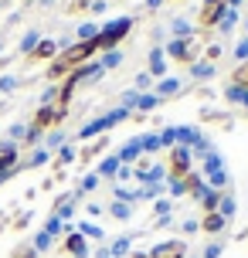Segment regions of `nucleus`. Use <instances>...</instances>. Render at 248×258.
<instances>
[{"label": "nucleus", "mask_w": 248, "mask_h": 258, "mask_svg": "<svg viewBox=\"0 0 248 258\" xmlns=\"http://www.w3.org/2000/svg\"><path fill=\"white\" fill-rule=\"evenodd\" d=\"M221 54H224V48H221V44H208V48H204V54H201V61L218 64V58H221Z\"/></svg>", "instance_id": "obj_38"}, {"label": "nucleus", "mask_w": 248, "mask_h": 258, "mask_svg": "<svg viewBox=\"0 0 248 258\" xmlns=\"http://www.w3.org/2000/svg\"><path fill=\"white\" fill-rule=\"evenodd\" d=\"M4 7H7V0H0V14H4Z\"/></svg>", "instance_id": "obj_54"}, {"label": "nucleus", "mask_w": 248, "mask_h": 258, "mask_svg": "<svg viewBox=\"0 0 248 258\" xmlns=\"http://www.w3.org/2000/svg\"><path fill=\"white\" fill-rule=\"evenodd\" d=\"M245 38H248V17H245Z\"/></svg>", "instance_id": "obj_55"}, {"label": "nucleus", "mask_w": 248, "mask_h": 258, "mask_svg": "<svg viewBox=\"0 0 248 258\" xmlns=\"http://www.w3.org/2000/svg\"><path fill=\"white\" fill-rule=\"evenodd\" d=\"M75 160H79V150H75L72 143H65V146L54 153V167L61 170V167H68V163H75Z\"/></svg>", "instance_id": "obj_22"}, {"label": "nucleus", "mask_w": 248, "mask_h": 258, "mask_svg": "<svg viewBox=\"0 0 248 258\" xmlns=\"http://www.w3.org/2000/svg\"><path fill=\"white\" fill-rule=\"evenodd\" d=\"M65 14H89V0H68Z\"/></svg>", "instance_id": "obj_42"}, {"label": "nucleus", "mask_w": 248, "mask_h": 258, "mask_svg": "<svg viewBox=\"0 0 248 258\" xmlns=\"http://www.w3.org/2000/svg\"><path fill=\"white\" fill-rule=\"evenodd\" d=\"M75 231H79L85 241H102V238H105L102 228H99V224H89V221H79V228H75Z\"/></svg>", "instance_id": "obj_23"}, {"label": "nucleus", "mask_w": 248, "mask_h": 258, "mask_svg": "<svg viewBox=\"0 0 248 258\" xmlns=\"http://www.w3.org/2000/svg\"><path fill=\"white\" fill-rule=\"evenodd\" d=\"M136 143H140L143 156H146V153H157V150H163V146H160V133H143V136H136Z\"/></svg>", "instance_id": "obj_24"}, {"label": "nucleus", "mask_w": 248, "mask_h": 258, "mask_svg": "<svg viewBox=\"0 0 248 258\" xmlns=\"http://www.w3.org/2000/svg\"><path fill=\"white\" fill-rule=\"evenodd\" d=\"M38 41H41V31L38 27H31V31H24V38H21V44H17V54H31L34 48H38Z\"/></svg>", "instance_id": "obj_19"}, {"label": "nucleus", "mask_w": 248, "mask_h": 258, "mask_svg": "<svg viewBox=\"0 0 248 258\" xmlns=\"http://www.w3.org/2000/svg\"><path fill=\"white\" fill-rule=\"evenodd\" d=\"M238 24V11H231V7H224V14H221V21H218V31L221 34H231V27Z\"/></svg>", "instance_id": "obj_29"}, {"label": "nucleus", "mask_w": 248, "mask_h": 258, "mask_svg": "<svg viewBox=\"0 0 248 258\" xmlns=\"http://www.w3.org/2000/svg\"><path fill=\"white\" fill-rule=\"evenodd\" d=\"M105 150H109V136H99V140L85 143V146L79 150V163H85V167H89V163H95V160H99Z\"/></svg>", "instance_id": "obj_11"}, {"label": "nucleus", "mask_w": 248, "mask_h": 258, "mask_svg": "<svg viewBox=\"0 0 248 258\" xmlns=\"http://www.w3.org/2000/svg\"><path fill=\"white\" fill-rule=\"evenodd\" d=\"M221 197H224V190H211V187H204V194H201V211H204V214L218 211V207H221Z\"/></svg>", "instance_id": "obj_17"}, {"label": "nucleus", "mask_w": 248, "mask_h": 258, "mask_svg": "<svg viewBox=\"0 0 248 258\" xmlns=\"http://www.w3.org/2000/svg\"><path fill=\"white\" fill-rule=\"evenodd\" d=\"M191 34H194V24L187 17H173L170 21V38H191Z\"/></svg>", "instance_id": "obj_20"}, {"label": "nucleus", "mask_w": 248, "mask_h": 258, "mask_svg": "<svg viewBox=\"0 0 248 258\" xmlns=\"http://www.w3.org/2000/svg\"><path fill=\"white\" fill-rule=\"evenodd\" d=\"M231 85H238V89H248V61L235 64V72H231Z\"/></svg>", "instance_id": "obj_34"}, {"label": "nucleus", "mask_w": 248, "mask_h": 258, "mask_svg": "<svg viewBox=\"0 0 248 258\" xmlns=\"http://www.w3.org/2000/svg\"><path fill=\"white\" fill-rule=\"evenodd\" d=\"M218 75V64H211V61H194L191 64V78L194 82H208V78Z\"/></svg>", "instance_id": "obj_18"}, {"label": "nucleus", "mask_w": 248, "mask_h": 258, "mask_svg": "<svg viewBox=\"0 0 248 258\" xmlns=\"http://www.w3.org/2000/svg\"><path fill=\"white\" fill-rule=\"evenodd\" d=\"M194 231H201V224H197L194 218H187L183 221V234H194Z\"/></svg>", "instance_id": "obj_47"}, {"label": "nucleus", "mask_w": 248, "mask_h": 258, "mask_svg": "<svg viewBox=\"0 0 248 258\" xmlns=\"http://www.w3.org/2000/svg\"><path fill=\"white\" fill-rule=\"evenodd\" d=\"M133 24H136V21H133L130 14H122V17H112L109 24H102V27H99V34H95V48H99L102 54H105V51H116L119 44H122V41L130 38Z\"/></svg>", "instance_id": "obj_1"}, {"label": "nucleus", "mask_w": 248, "mask_h": 258, "mask_svg": "<svg viewBox=\"0 0 248 258\" xmlns=\"http://www.w3.org/2000/svg\"><path fill=\"white\" fill-rule=\"evenodd\" d=\"M109 214H112L116 221H130L133 218V204H119V201H112V204H109Z\"/></svg>", "instance_id": "obj_33"}, {"label": "nucleus", "mask_w": 248, "mask_h": 258, "mask_svg": "<svg viewBox=\"0 0 248 258\" xmlns=\"http://www.w3.org/2000/svg\"><path fill=\"white\" fill-rule=\"evenodd\" d=\"M180 92H183V82H180V78H173V75L160 78L157 85H153V95H157L160 102H163V99H177Z\"/></svg>", "instance_id": "obj_12"}, {"label": "nucleus", "mask_w": 248, "mask_h": 258, "mask_svg": "<svg viewBox=\"0 0 248 258\" xmlns=\"http://www.w3.org/2000/svg\"><path fill=\"white\" fill-rule=\"evenodd\" d=\"M153 214H157V218H170V214H173V201H170V197H160L157 204H153Z\"/></svg>", "instance_id": "obj_37"}, {"label": "nucleus", "mask_w": 248, "mask_h": 258, "mask_svg": "<svg viewBox=\"0 0 248 258\" xmlns=\"http://www.w3.org/2000/svg\"><path fill=\"white\" fill-rule=\"evenodd\" d=\"M235 211H238V204H235V197H231V194L224 190V197H221V207H218V214H221L224 221H231V218H235Z\"/></svg>", "instance_id": "obj_30"}, {"label": "nucleus", "mask_w": 248, "mask_h": 258, "mask_svg": "<svg viewBox=\"0 0 248 258\" xmlns=\"http://www.w3.org/2000/svg\"><path fill=\"white\" fill-rule=\"evenodd\" d=\"M119 163H122V167H133V163H136V160H140V156H143V150H140V143H136V136H133L130 143H126V146H119Z\"/></svg>", "instance_id": "obj_15"}, {"label": "nucleus", "mask_w": 248, "mask_h": 258, "mask_svg": "<svg viewBox=\"0 0 248 258\" xmlns=\"http://www.w3.org/2000/svg\"><path fill=\"white\" fill-rule=\"evenodd\" d=\"M163 170H167V183H180L183 177H187V173H194V170H197L194 153H191L187 146H170Z\"/></svg>", "instance_id": "obj_5"}, {"label": "nucleus", "mask_w": 248, "mask_h": 258, "mask_svg": "<svg viewBox=\"0 0 248 258\" xmlns=\"http://www.w3.org/2000/svg\"><path fill=\"white\" fill-rule=\"evenodd\" d=\"M224 102H231V105H241L248 112V89H238V85H224Z\"/></svg>", "instance_id": "obj_16"}, {"label": "nucleus", "mask_w": 248, "mask_h": 258, "mask_svg": "<svg viewBox=\"0 0 248 258\" xmlns=\"http://www.w3.org/2000/svg\"><path fill=\"white\" fill-rule=\"evenodd\" d=\"M14 89H17V78L14 75H0V92L7 95V92H14Z\"/></svg>", "instance_id": "obj_45"}, {"label": "nucleus", "mask_w": 248, "mask_h": 258, "mask_svg": "<svg viewBox=\"0 0 248 258\" xmlns=\"http://www.w3.org/2000/svg\"><path fill=\"white\" fill-rule=\"evenodd\" d=\"M27 224H31V211H24V214H21V218L14 221V231H24Z\"/></svg>", "instance_id": "obj_46"}, {"label": "nucleus", "mask_w": 248, "mask_h": 258, "mask_svg": "<svg viewBox=\"0 0 248 258\" xmlns=\"http://www.w3.org/2000/svg\"><path fill=\"white\" fill-rule=\"evenodd\" d=\"M221 14H224V0H201L194 31H197V34H204V31H211V27H218Z\"/></svg>", "instance_id": "obj_6"}, {"label": "nucleus", "mask_w": 248, "mask_h": 258, "mask_svg": "<svg viewBox=\"0 0 248 258\" xmlns=\"http://www.w3.org/2000/svg\"><path fill=\"white\" fill-rule=\"evenodd\" d=\"M21 146H14V143H0V183L11 180L14 173H21Z\"/></svg>", "instance_id": "obj_7"}, {"label": "nucleus", "mask_w": 248, "mask_h": 258, "mask_svg": "<svg viewBox=\"0 0 248 258\" xmlns=\"http://www.w3.org/2000/svg\"><path fill=\"white\" fill-rule=\"evenodd\" d=\"M157 105H160V99H157V95H153V92H143V95L136 99V112H143V116H146V112H153Z\"/></svg>", "instance_id": "obj_28"}, {"label": "nucleus", "mask_w": 248, "mask_h": 258, "mask_svg": "<svg viewBox=\"0 0 248 258\" xmlns=\"http://www.w3.org/2000/svg\"><path fill=\"white\" fill-rule=\"evenodd\" d=\"M41 231H48L51 238H58V234H65V231H68V224H65L61 218H54V214H51V218L44 221V228H41Z\"/></svg>", "instance_id": "obj_31"}, {"label": "nucleus", "mask_w": 248, "mask_h": 258, "mask_svg": "<svg viewBox=\"0 0 248 258\" xmlns=\"http://www.w3.org/2000/svg\"><path fill=\"white\" fill-rule=\"evenodd\" d=\"M65 251H68L72 258H89V241H85L79 231H68V238H65Z\"/></svg>", "instance_id": "obj_13"}, {"label": "nucleus", "mask_w": 248, "mask_h": 258, "mask_svg": "<svg viewBox=\"0 0 248 258\" xmlns=\"http://www.w3.org/2000/svg\"><path fill=\"white\" fill-rule=\"evenodd\" d=\"M4 48H7V31H0V54H4Z\"/></svg>", "instance_id": "obj_52"}, {"label": "nucleus", "mask_w": 248, "mask_h": 258, "mask_svg": "<svg viewBox=\"0 0 248 258\" xmlns=\"http://www.w3.org/2000/svg\"><path fill=\"white\" fill-rule=\"evenodd\" d=\"M99 64H102L105 72H109V68H119V64H122V51H105V54H99Z\"/></svg>", "instance_id": "obj_36"}, {"label": "nucleus", "mask_w": 248, "mask_h": 258, "mask_svg": "<svg viewBox=\"0 0 248 258\" xmlns=\"http://www.w3.org/2000/svg\"><path fill=\"white\" fill-rule=\"evenodd\" d=\"M116 180H133V167H119Z\"/></svg>", "instance_id": "obj_48"}, {"label": "nucleus", "mask_w": 248, "mask_h": 258, "mask_svg": "<svg viewBox=\"0 0 248 258\" xmlns=\"http://www.w3.org/2000/svg\"><path fill=\"white\" fill-rule=\"evenodd\" d=\"M61 146H65V136H61V133H51V136H48V140H44V150H48V153H58V150H61Z\"/></svg>", "instance_id": "obj_40"}, {"label": "nucleus", "mask_w": 248, "mask_h": 258, "mask_svg": "<svg viewBox=\"0 0 248 258\" xmlns=\"http://www.w3.org/2000/svg\"><path fill=\"white\" fill-rule=\"evenodd\" d=\"M48 156H51V153H48L44 146H38V150H34V153L27 156V160H21L17 167H21V170H27V167H41V163H48Z\"/></svg>", "instance_id": "obj_26"}, {"label": "nucleus", "mask_w": 248, "mask_h": 258, "mask_svg": "<svg viewBox=\"0 0 248 258\" xmlns=\"http://www.w3.org/2000/svg\"><path fill=\"white\" fill-rule=\"evenodd\" d=\"M201 122H218V126H231V116L228 112H218V109H201Z\"/></svg>", "instance_id": "obj_25"}, {"label": "nucleus", "mask_w": 248, "mask_h": 258, "mask_svg": "<svg viewBox=\"0 0 248 258\" xmlns=\"http://www.w3.org/2000/svg\"><path fill=\"white\" fill-rule=\"evenodd\" d=\"M197 224H201V231H204V234H221L224 228H228V221H224L221 214H218V211H211V214H204V218L197 221Z\"/></svg>", "instance_id": "obj_14"}, {"label": "nucleus", "mask_w": 248, "mask_h": 258, "mask_svg": "<svg viewBox=\"0 0 248 258\" xmlns=\"http://www.w3.org/2000/svg\"><path fill=\"white\" fill-rule=\"evenodd\" d=\"M119 167H122V163H119V156H116V153H109L102 163H99V177H116Z\"/></svg>", "instance_id": "obj_27"}, {"label": "nucleus", "mask_w": 248, "mask_h": 258, "mask_svg": "<svg viewBox=\"0 0 248 258\" xmlns=\"http://www.w3.org/2000/svg\"><path fill=\"white\" fill-rule=\"evenodd\" d=\"M245 116H248V112H245Z\"/></svg>", "instance_id": "obj_57"}, {"label": "nucleus", "mask_w": 248, "mask_h": 258, "mask_svg": "<svg viewBox=\"0 0 248 258\" xmlns=\"http://www.w3.org/2000/svg\"><path fill=\"white\" fill-rule=\"evenodd\" d=\"M197 173L204 177V183H208L211 190H228V170H224V160L218 150H208V153L201 156Z\"/></svg>", "instance_id": "obj_4"}, {"label": "nucleus", "mask_w": 248, "mask_h": 258, "mask_svg": "<svg viewBox=\"0 0 248 258\" xmlns=\"http://www.w3.org/2000/svg\"><path fill=\"white\" fill-rule=\"evenodd\" d=\"M99 187V173H85L79 180V194H89V190H95Z\"/></svg>", "instance_id": "obj_39"}, {"label": "nucleus", "mask_w": 248, "mask_h": 258, "mask_svg": "<svg viewBox=\"0 0 248 258\" xmlns=\"http://www.w3.org/2000/svg\"><path fill=\"white\" fill-rule=\"evenodd\" d=\"M224 245L221 241H211V245H204V251H201V258H221Z\"/></svg>", "instance_id": "obj_43"}, {"label": "nucleus", "mask_w": 248, "mask_h": 258, "mask_svg": "<svg viewBox=\"0 0 248 258\" xmlns=\"http://www.w3.org/2000/svg\"><path fill=\"white\" fill-rule=\"evenodd\" d=\"M235 58H238V64L248 61V38H241V41L235 44Z\"/></svg>", "instance_id": "obj_44"}, {"label": "nucleus", "mask_w": 248, "mask_h": 258, "mask_svg": "<svg viewBox=\"0 0 248 258\" xmlns=\"http://www.w3.org/2000/svg\"><path fill=\"white\" fill-rule=\"evenodd\" d=\"M163 54H167V61H180V64H191L201 61V54H204V41L191 34V38H170L163 44Z\"/></svg>", "instance_id": "obj_2"}, {"label": "nucleus", "mask_w": 248, "mask_h": 258, "mask_svg": "<svg viewBox=\"0 0 248 258\" xmlns=\"http://www.w3.org/2000/svg\"><path fill=\"white\" fill-rule=\"evenodd\" d=\"M51 245H54V238L48 231H38V234H34V241H31V248H34L38 255H41V251H51Z\"/></svg>", "instance_id": "obj_32"}, {"label": "nucleus", "mask_w": 248, "mask_h": 258, "mask_svg": "<svg viewBox=\"0 0 248 258\" xmlns=\"http://www.w3.org/2000/svg\"><path fill=\"white\" fill-rule=\"evenodd\" d=\"M143 72H146L150 78H157V82H160V78H167V54H163V48H160V44L153 48V51H150V58H146V68H143Z\"/></svg>", "instance_id": "obj_10"}, {"label": "nucleus", "mask_w": 248, "mask_h": 258, "mask_svg": "<svg viewBox=\"0 0 248 258\" xmlns=\"http://www.w3.org/2000/svg\"><path fill=\"white\" fill-rule=\"evenodd\" d=\"M95 258H112V255H109V248H95Z\"/></svg>", "instance_id": "obj_51"}, {"label": "nucleus", "mask_w": 248, "mask_h": 258, "mask_svg": "<svg viewBox=\"0 0 248 258\" xmlns=\"http://www.w3.org/2000/svg\"><path fill=\"white\" fill-rule=\"evenodd\" d=\"M58 51H61V44H58L54 38H41V41H38V48L27 54L24 61H27V64H51L54 58H58Z\"/></svg>", "instance_id": "obj_9"}, {"label": "nucleus", "mask_w": 248, "mask_h": 258, "mask_svg": "<svg viewBox=\"0 0 248 258\" xmlns=\"http://www.w3.org/2000/svg\"><path fill=\"white\" fill-rule=\"evenodd\" d=\"M122 258H150L146 251H130V255H122Z\"/></svg>", "instance_id": "obj_53"}, {"label": "nucleus", "mask_w": 248, "mask_h": 258, "mask_svg": "<svg viewBox=\"0 0 248 258\" xmlns=\"http://www.w3.org/2000/svg\"><path fill=\"white\" fill-rule=\"evenodd\" d=\"M241 4L245 0H224V7H231V11H241Z\"/></svg>", "instance_id": "obj_50"}, {"label": "nucleus", "mask_w": 248, "mask_h": 258, "mask_svg": "<svg viewBox=\"0 0 248 258\" xmlns=\"http://www.w3.org/2000/svg\"><path fill=\"white\" fill-rule=\"evenodd\" d=\"M133 85H136V92H140V95H143V92H150V89H153V78L146 75V72H140V75H136V82H133Z\"/></svg>", "instance_id": "obj_41"}, {"label": "nucleus", "mask_w": 248, "mask_h": 258, "mask_svg": "<svg viewBox=\"0 0 248 258\" xmlns=\"http://www.w3.org/2000/svg\"><path fill=\"white\" fill-rule=\"evenodd\" d=\"M133 251V234H122V238H116V241H109V255L112 258H122Z\"/></svg>", "instance_id": "obj_21"}, {"label": "nucleus", "mask_w": 248, "mask_h": 258, "mask_svg": "<svg viewBox=\"0 0 248 258\" xmlns=\"http://www.w3.org/2000/svg\"><path fill=\"white\" fill-rule=\"evenodd\" d=\"M126 119H133V112L130 109H109V112H102V116H95V119H89V122H85V126L79 129V140H99V136H105V133H109V129L112 126H119V122H126Z\"/></svg>", "instance_id": "obj_3"}, {"label": "nucleus", "mask_w": 248, "mask_h": 258, "mask_svg": "<svg viewBox=\"0 0 248 258\" xmlns=\"http://www.w3.org/2000/svg\"><path fill=\"white\" fill-rule=\"evenodd\" d=\"M163 4H167V0H143V7H146V11H160Z\"/></svg>", "instance_id": "obj_49"}, {"label": "nucleus", "mask_w": 248, "mask_h": 258, "mask_svg": "<svg viewBox=\"0 0 248 258\" xmlns=\"http://www.w3.org/2000/svg\"><path fill=\"white\" fill-rule=\"evenodd\" d=\"M95 34H99V27L92 24V21H85V24L75 27V41H95Z\"/></svg>", "instance_id": "obj_35"}, {"label": "nucleus", "mask_w": 248, "mask_h": 258, "mask_svg": "<svg viewBox=\"0 0 248 258\" xmlns=\"http://www.w3.org/2000/svg\"><path fill=\"white\" fill-rule=\"evenodd\" d=\"M146 255H150V258H187V255H191V248H187L183 238H163V241H157Z\"/></svg>", "instance_id": "obj_8"}, {"label": "nucleus", "mask_w": 248, "mask_h": 258, "mask_svg": "<svg viewBox=\"0 0 248 258\" xmlns=\"http://www.w3.org/2000/svg\"><path fill=\"white\" fill-rule=\"evenodd\" d=\"M21 4H27V0H21Z\"/></svg>", "instance_id": "obj_56"}]
</instances>
